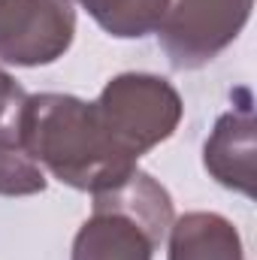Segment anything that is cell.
<instances>
[{"mask_svg": "<svg viewBox=\"0 0 257 260\" xmlns=\"http://www.w3.org/2000/svg\"><path fill=\"white\" fill-rule=\"evenodd\" d=\"M15 139L52 179L76 191H106L136 170V160L106 136L94 103L73 94H27Z\"/></svg>", "mask_w": 257, "mask_h": 260, "instance_id": "obj_1", "label": "cell"}, {"mask_svg": "<svg viewBox=\"0 0 257 260\" xmlns=\"http://www.w3.org/2000/svg\"><path fill=\"white\" fill-rule=\"evenodd\" d=\"M91 197L94 212L79 227L70 260H154L176 218L170 191L136 167Z\"/></svg>", "mask_w": 257, "mask_h": 260, "instance_id": "obj_2", "label": "cell"}, {"mask_svg": "<svg viewBox=\"0 0 257 260\" xmlns=\"http://www.w3.org/2000/svg\"><path fill=\"white\" fill-rule=\"evenodd\" d=\"M94 112L106 136L139 160L160 142H167L182 124L185 103L176 85L154 73H121L109 79L94 100Z\"/></svg>", "mask_w": 257, "mask_h": 260, "instance_id": "obj_3", "label": "cell"}, {"mask_svg": "<svg viewBox=\"0 0 257 260\" xmlns=\"http://www.w3.org/2000/svg\"><path fill=\"white\" fill-rule=\"evenodd\" d=\"M251 9L254 0H170L157 27L160 49L176 70H200L239 40Z\"/></svg>", "mask_w": 257, "mask_h": 260, "instance_id": "obj_4", "label": "cell"}, {"mask_svg": "<svg viewBox=\"0 0 257 260\" xmlns=\"http://www.w3.org/2000/svg\"><path fill=\"white\" fill-rule=\"evenodd\" d=\"M76 37L70 0H0V61L9 67H49Z\"/></svg>", "mask_w": 257, "mask_h": 260, "instance_id": "obj_5", "label": "cell"}, {"mask_svg": "<svg viewBox=\"0 0 257 260\" xmlns=\"http://www.w3.org/2000/svg\"><path fill=\"white\" fill-rule=\"evenodd\" d=\"M254 97L239 85L230 91V109L218 115L209 139L203 142L206 173L227 191L254 197Z\"/></svg>", "mask_w": 257, "mask_h": 260, "instance_id": "obj_6", "label": "cell"}, {"mask_svg": "<svg viewBox=\"0 0 257 260\" xmlns=\"http://www.w3.org/2000/svg\"><path fill=\"white\" fill-rule=\"evenodd\" d=\"M167 260H245L236 224L218 212H188L170 224Z\"/></svg>", "mask_w": 257, "mask_h": 260, "instance_id": "obj_7", "label": "cell"}, {"mask_svg": "<svg viewBox=\"0 0 257 260\" xmlns=\"http://www.w3.org/2000/svg\"><path fill=\"white\" fill-rule=\"evenodd\" d=\"M79 3L100 30L115 40H142L157 34L170 0H70Z\"/></svg>", "mask_w": 257, "mask_h": 260, "instance_id": "obj_8", "label": "cell"}, {"mask_svg": "<svg viewBox=\"0 0 257 260\" xmlns=\"http://www.w3.org/2000/svg\"><path fill=\"white\" fill-rule=\"evenodd\" d=\"M49 185L46 170L12 133H0V197H34Z\"/></svg>", "mask_w": 257, "mask_h": 260, "instance_id": "obj_9", "label": "cell"}, {"mask_svg": "<svg viewBox=\"0 0 257 260\" xmlns=\"http://www.w3.org/2000/svg\"><path fill=\"white\" fill-rule=\"evenodd\" d=\"M27 100V91L18 85L15 76H9L3 67H0V133H12L15 121H18V112Z\"/></svg>", "mask_w": 257, "mask_h": 260, "instance_id": "obj_10", "label": "cell"}]
</instances>
